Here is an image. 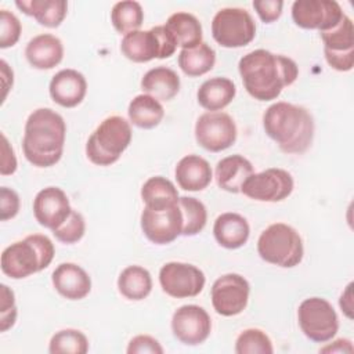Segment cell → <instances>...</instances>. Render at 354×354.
<instances>
[{
    "mask_svg": "<svg viewBox=\"0 0 354 354\" xmlns=\"http://www.w3.org/2000/svg\"><path fill=\"white\" fill-rule=\"evenodd\" d=\"M238 69L246 91L259 101L275 100L299 76V66L292 58L264 48L243 55Z\"/></svg>",
    "mask_w": 354,
    "mask_h": 354,
    "instance_id": "cell-1",
    "label": "cell"
},
{
    "mask_svg": "<svg viewBox=\"0 0 354 354\" xmlns=\"http://www.w3.org/2000/svg\"><path fill=\"white\" fill-rule=\"evenodd\" d=\"M65 136L66 124L59 113L50 108L33 111L25 123V158L36 167L54 166L62 156Z\"/></svg>",
    "mask_w": 354,
    "mask_h": 354,
    "instance_id": "cell-2",
    "label": "cell"
},
{
    "mask_svg": "<svg viewBox=\"0 0 354 354\" xmlns=\"http://www.w3.org/2000/svg\"><path fill=\"white\" fill-rule=\"evenodd\" d=\"M263 127L285 153L306 152L314 138L311 113L303 106L283 101L267 108L263 115Z\"/></svg>",
    "mask_w": 354,
    "mask_h": 354,
    "instance_id": "cell-3",
    "label": "cell"
},
{
    "mask_svg": "<svg viewBox=\"0 0 354 354\" xmlns=\"http://www.w3.org/2000/svg\"><path fill=\"white\" fill-rule=\"evenodd\" d=\"M51 239L41 234L28 235L25 239L7 246L0 257L3 274L12 279H22L50 266L54 259Z\"/></svg>",
    "mask_w": 354,
    "mask_h": 354,
    "instance_id": "cell-4",
    "label": "cell"
},
{
    "mask_svg": "<svg viewBox=\"0 0 354 354\" xmlns=\"http://www.w3.org/2000/svg\"><path fill=\"white\" fill-rule=\"evenodd\" d=\"M131 136V126L124 118L109 116L88 137L86 155L97 166L113 165L130 145Z\"/></svg>",
    "mask_w": 354,
    "mask_h": 354,
    "instance_id": "cell-5",
    "label": "cell"
},
{
    "mask_svg": "<svg viewBox=\"0 0 354 354\" xmlns=\"http://www.w3.org/2000/svg\"><path fill=\"white\" fill-rule=\"evenodd\" d=\"M257 253L270 264L292 268L301 263L304 248L301 236L293 227L285 223H275L260 234Z\"/></svg>",
    "mask_w": 354,
    "mask_h": 354,
    "instance_id": "cell-6",
    "label": "cell"
},
{
    "mask_svg": "<svg viewBox=\"0 0 354 354\" xmlns=\"http://www.w3.org/2000/svg\"><path fill=\"white\" fill-rule=\"evenodd\" d=\"M177 41L165 25L149 30H134L123 36L120 50L133 62H148L153 58H169L177 50Z\"/></svg>",
    "mask_w": 354,
    "mask_h": 354,
    "instance_id": "cell-7",
    "label": "cell"
},
{
    "mask_svg": "<svg viewBox=\"0 0 354 354\" xmlns=\"http://www.w3.org/2000/svg\"><path fill=\"white\" fill-rule=\"evenodd\" d=\"M212 36L221 47H243L254 39L256 24L245 8H221L213 17Z\"/></svg>",
    "mask_w": 354,
    "mask_h": 354,
    "instance_id": "cell-8",
    "label": "cell"
},
{
    "mask_svg": "<svg viewBox=\"0 0 354 354\" xmlns=\"http://www.w3.org/2000/svg\"><path fill=\"white\" fill-rule=\"evenodd\" d=\"M301 332L315 343L329 342L339 330V318L333 306L322 297L304 299L297 310Z\"/></svg>",
    "mask_w": 354,
    "mask_h": 354,
    "instance_id": "cell-9",
    "label": "cell"
},
{
    "mask_svg": "<svg viewBox=\"0 0 354 354\" xmlns=\"http://www.w3.org/2000/svg\"><path fill=\"white\" fill-rule=\"evenodd\" d=\"M293 177L289 171L278 167L253 173L242 185L241 192L259 202H281L293 191Z\"/></svg>",
    "mask_w": 354,
    "mask_h": 354,
    "instance_id": "cell-10",
    "label": "cell"
},
{
    "mask_svg": "<svg viewBox=\"0 0 354 354\" xmlns=\"http://www.w3.org/2000/svg\"><path fill=\"white\" fill-rule=\"evenodd\" d=\"M236 124L225 112H206L195 123L196 142L210 152H220L236 141Z\"/></svg>",
    "mask_w": 354,
    "mask_h": 354,
    "instance_id": "cell-11",
    "label": "cell"
},
{
    "mask_svg": "<svg viewBox=\"0 0 354 354\" xmlns=\"http://www.w3.org/2000/svg\"><path fill=\"white\" fill-rule=\"evenodd\" d=\"M319 33L326 62L339 72L351 71L354 66V26L351 18L344 14L335 28Z\"/></svg>",
    "mask_w": 354,
    "mask_h": 354,
    "instance_id": "cell-12",
    "label": "cell"
},
{
    "mask_svg": "<svg viewBox=\"0 0 354 354\" xmlns=\"http://www.w3.org/2000/svg\"><path fill=\"white\" fill-rule=\"evenodd\" d=\"M205 282L203 271L188 263L170 261L162 266L159 271V283L163 292L176 299L198 296Z\"/></svg>",
    "mask_w": 354,
    "mask_h": 354,
    "instance_id": "cell-13",
    "label": "cell"
},
{
    "mask_svg": "<svg viewBox=\"0 0 354 354\" xmlns=\"http://www.w3.org/2000/svg\"><path fill=\"white\" fill-rule=\"evenodd\" d=\"M249 282L239 274H225L218 277L212 286V304L217 314L234 317L241 314L249 300Z\"/></svg>",
    "mask_w": 354,
    "mask_h": 354,
    "instance_id": "cell-14",
    "label": "cell"
},
{
    "mask_svg": "<svg viewBox=\"0 0 354 354\" xmlns=\"http://www.w3.org/2000/svg\"><path fill=\"white\" fill-rule=\"evenodd\" d=\"M344 12L335 0H296L292 4V18L303 29L319 32L335 28Z\"/></svg>",
    "mask_w": 354,
    "mask_h": 354,
    "instance_id": "cell-15",
    "label": "cell"
},
{
    "mask_svg": "<svg viewBox=\"0 0 354 354\" xmlns=\"http://www.w3.org/2000/svg\"><path fill=\"white\" fill-rule=\"evenodd\" d=\"M141 228L144 235L156 245H166L177 239L183 232V213L176 203L166 209L144 207L141 213Z\"/></svg>",
    "mask_w": 354,
    "mask_h": 354,
    "instance_id": "cell-16",
    "label": "cell"
},
{
    "mask_svg": "<svg viewBox=\"0 0 354 354\" xmlns=\"http://www.w3.org/2000/svg\"><path fill=\"white\" fill-rule=\"evenodd\" d=\"M171 330L177 340L187 346L203 343L212 332V319L207 311L196 304L177 308L171 317Z\"/></svg>",
    "mask_w": 354,
    "mask_h": 354,
    "instance_id": "cell-17",
    "label": "cell"
},
{
    "mask_svg": "<svg viewBox=\"0 0 354 354\" xmlns=\"http://www.w3.org/2000/svg\"><path fill=\"white\" fill-rule=\"evenodd\" d=\"M72 207L66 194L58 187H47L37 192L33 199V214L36 221L48 228H58L71 214Z\"/></svg>",
    "mask_w": 354,
    "mask_h": 354,
    "instance_id": "cell-18",
    "label": "cell"
},
{
    "mask_svg": "<svg viewBox=\"0 0 354 354\" xmlns=\"http://www.w3.org/2000/svg\"><path fill=\"white\" fill-rule=\"evenodd\" d=\"M50 97L64 108L77 106L86 97V77L75 69H62L57 72L48 86Z\"/></svg>",
    "mask_w": 354,
    "mask_h": 354,
    "instance_id": "cell-19",
    "label": "cell"
},
{
    "mask_svg": "<svg viewBox=\"0 0 354 354\" xmlns=\"http://www.w3.org/2000/svg\"><path fill=\"white\" fill-rule=\"evenodd\" d=\"M55 290L68 300L84 299L91 290L88 274L75 263L59 264L51 275Z\"/></svg>",
    "mask_w": 354,
    "mask_h": 354,
    "instance_id": "cell-20",
    "label": "cell"
},
{
    "mask_svg": "<svg viewBox=\"0 0 354 354\" xmlns=\"http://www.w3.org/2000/svg\"><path fill=\"white\" fill-rule=\"evenodd\" d=\"M25 57L36 69H51L64 58L62 41L50 33L37 35L26 44Z\"/></svg>",
    "mask_w": 354,
    "mask_h": 354,
    "instance_id": "cell-21",
    "label": "cell"
},
{
    "mask_svg": "<svg viewBox=\"0 0 354 354\" xmlns=\"http://www.w3.org/2000/svg\"><path fill=\"white\" fill-rule=\"evenodd\" d=\"M174 174L180 188L192 192L205 189L213 178L209 162L198 155H187L181 158L176 166Z\"/></svg>",
    "mask_w": 354,
    "mask_h": 354,
    "instance_id": "cell-22",
    "label": "cell"
},
{
    "mask_svg": "<svg viewBox=\"0 0 354 354\" xmlns=\"http://www.w3.org/2000/svg\"><path fill=\"white\" fill-rule=\"evenodd\" d=\"M254 173L253 165L242 155L225 156L216 165L214 177L217 185L231 194H238L243 183Z\"/></svg>",
    "mask_w": 354,
    "mask_h": 354,
    "instance_id": "cell-23",
    "label": "cell"
},
{
    "mask_svg": "<svg viewBox=\"0 0 354 354\" xmlns=\"http://www.w3.org/2000/svg\"><path fill=\"white\" fill-rule=\"evenodd\" d=\"M213 234L220 246L225 249H238L248 242L250 227L243 216L227 212L216 218Z\"/></svg>",
    "mask_w": 354,
    "mask_h": 354,
    "instance_id": "cell-24",
    "label": "cell"
},
{
    "mask_svg": "<svg viewBox=\"0 0 354 354\" xmlns=\"http://www.w3.org/2000/svg\"><path fill=\"white\" fill-rule=\"evenodd\" d=\"M141 88L158 101H170L180 91V77L167 66H156L142 76Z\"/></svg>",
    "mask_w": 354,
    "mask_h": 354,
    "instance_id": "cell-25",
    "label": "cell"
},
{
    "mask_svg": "<svg viewBox=\"0 0 354 354\" xmlns=\"http://www.w3.org/2000/svg\"><path fill=\"white\" fill-rule=\"evenodd\" d=\"M235 94L236 87L232 80L228 77L216 76L201 84L196 93V98L202 108L210 112H217L230 105Z\"/></svg>",
    "mask_w": 354,
    "mask_h": 354,
    "instance_id": "cell-26",
    "label": "cell"
},
{
    "mask_svg": "<svg viewBox=\"0 0 354 354\" xmlns=\"http://www.w3.org/2000/svg\"><path fill=\"white\" fill-rule=\"evenodd\" d=\"M15 6L46 28L59 26L68 12L65 0H18Z\"/></svg>",
    "mask_w": 354,
    "mask_h": 354,
    "instance_id": "cell-27",
    "label": "cell"
},
{
    "mask_svg": "<svg viewBox=\"0 0 354 354\" xmlns=\"http://www.w3.org/2000/svg\"><path fill=\"white\" fill-rule=\"evenodd\" d=\"M165 26L174 36L177 46L183 50L194 48L202 43V25L199 19L185 11H178L167 18Z\"/></svg>",
    "mask_w": 354,
    "mask_h": 354,
    "instance_id": "cell-28",
    "label": "cell"
},
{
    "mask_svg": "<svg viewBox=\"0 0 354 354\" xmlns=\"http://www.w3.org/2000/svg\"><path fill=\"white\" fill-rule=\"evenodd\" d=\"M129 119L140 129H153L156 127L163 116L165 109L156 98L149 94H138L129 104Z\"/></svg>",
    "mask_w": 354,
    "mask_h": 354,
    "instance_id": "cell-29",
    "label": "cell"
},
{
    "mask_svg": "<svg viewBox=\"0 0 354 354\" xmlns=\"http://www.w3.org/2000/svg\"><path fill=\"white\" fill-rule=\"evenodd\" d=\"M141 198L145 207L156 210L173 206L178 203L180 199L174 184L162 176L151 177L144 183L141 188Z\"/></svg>",
    "mask_w": 354,
    "mask_h": 354,
    "instance_id": "cell-30",
    "label": "cell"
},
{
    "mask_svg": "<svg viewBox=\"0 0 354 354\" xmlns=\"http://www.w3.org/2000/svg\"><path fill=\"white\" fill-rule=\"evenodd\" d=\"M118 289L129 300H142L152 290V278L147 268L141 266L126 267L118 278Z\"/></svg>",
    "mask_w": 354,
    "mask_h": 354,
    "instance_id": "cell-31",
    "label": "cell"
},
{
    "mask_svg": "<svg viewBox=\"0 0 354 354\" xmlns=\"http://www.w3.org/2000/svg\"><path fill=\"white\" fill-rule=\"evenodd\" d=\"M216 64V51L206 43H201L194 48L181 50L178 54L180 69L191 77L202 76L213 69Z\"/></svg>",
    "mask_w": 354,
    "mask_h": 354,
    "instance_id": "cell-32",
    "label": "cell"
},
{
    "mask_svg": "<svg viewBox=\"0 0 354 354\" xmlns=\"http://www.w3.org/2000/svg\"><path fill=\"white\" fill-rule=\"evenodd\" d=\"M111 21L119 33H130L138 30L144 22V11L140 3L133 0L119 1L112 7Z\"/></svg>",
    "mask_w": 354,
    "mask_h": 354,
    "instance_id": "cell-33",
    "label": "cell"
},
{
    "mask_svg": "<svg viewBox=\"0 0 354 354\" xmlns=\"http://www.w3.org/2000/svg\"><path fill=\"white\" fill-rule=\"evenodd\" d=\"M178 205L183 213V232L184 236H194L199 234L207 221V212L205 205L192 196H181Z\"/></svg>",
    "mask_w": 354,
    "mask_h": 354,
    "instance_id": "cell-34",
    "label": "cell"
},
{
    "mask_svg": "<svg viewBox=\"0 0 354 354\" xmlns=\"http://www.w3.org/2000/svg\"><path fill=\"white\" fill-rule=\"evenodd\" d=\"M48 351L51 354H86L88 351V340L77 329H62L51 337Z\"/></svg>",
    "mask_w": 354,
    "mask_h": 354,
    "instance_id": "cell-35",
    "label": "cell"
},
{
    "mask_svg": "<svg viewBox=\"0 0 354 354\" xmlns=\"http://www.w3.org/2000/svg\"><path fill=\"white\" fill-rule=\"evenodd\" d=\"M236 354H272L274 347L271 339L257 328L245 329L235 342Z\"/></svg>",
    "mask_w": 354,
    "mask_h": 354,
    "instance_id": "cell-36",
    "label": "cell"
},
{
    "mask_svg": "<svg viewBox=\"0 0 354 354\" xmlns=\"http://www.w3.org/2000/svg\"><path fill=\"white\" fill-rule=\"evenodd\" d=\"M86 232V223H84V217L77 212L73 210L71 212L69 217L55 230H53V235L62 243L71 245V243H76L77 241H80L83 238Z\"/></svg>",
    "mask_w": 354,
    "mask_h": 354,
    "instance_id": "cell-37",
    "label": "cell"
},
{
    "mask_svg": "<svg viewBox=\"0 0 354 354\" xmlns=\"http://www.w3.org/2000/svg\"><path fill=\"white\" fill-rule=\"evenodd\" d=\"M21 22L10 11H0V47L8 48L12 47L21 36Z\"/></svg>",
    "mask_w": 354,
    "mask_h": 354,
    "instance_id": "cell-38",
    "label": "cell"
},
{
    "mask_svg": "<svg viewBox=\"0 0 354 354\" xmlns=\"http://www.w3.org/2000/svg\"><path fill=\"white\" fill-rule=\"evenodd\" d=\"M1 303H0V330L6 332L17 321V306L14 292L7 286L1 285Z\"/></svg>",
    "mask_w": 354,
    "mask_h": 354,
    "instance_id": "cell-39",
    "label": "cell"
},
{
    "mask_svg": "<svg viewBox=\"0 0 354 354\" xmlns=\"http://www.w3.org/2000/svg\"><path fill=\"white\" fill-rule=\"evenodd\" d=\"M19 196L18 194L8 188L1 187L0 188V220L7 221L12 217H15L19 212Z\"/></svg>",
    "mask_w": 354,
    "mask_h": 354,
    "instance_id": "cell-40",
    "label": "cell"
},
{
    "mask_svg": "<svg viewBox=\"0 0 354 354\" xmlns=\"http://www.w3.org/2000/svg\"><path fill=\"white\" fill-rule=\"evenodd\" d=\"M126 351L129 354H163V347L155 337L149 335H138L129 342Z\"/></svg>",
    "mask_w": 354,
    "mask_h": 354,
    "instance_id": "cell-41",
    "label": "cell"
},
{
    "mask_svg": "<svg viewBox=\"0 0 354 354\" xmlns=\"http://www.w3.org/2000/svg\"><path fill=\"white\" fill-rule=\"evenodd\" d=\"M253 7L263 22L271 24L281 17L283 1H281V0H256V1H253Z\"/></svg>",
    "mask_w": 354,
    "mask_h": 354,
    "instance_id": "cell-42",
    "label": "cell"
},
{
    "mask_svg": "<svg viewBox=\"0 0 354 354\" xmlns=\"http://www.w3.org/2000/svg\"><path fill=\"white\" fill-rule=\"evenodd\" d=\"M17 170V158L14 153L12 147L10 145L7 137L1 134V163H0V173L1 176H8L15 173Z\"/></svg>",
    "mask_w": 354,
    "mask_h": 354,
    "instance_id": "cell-43",
    "label": "cell"
},
{
    "mask_svg": "<svg viewBox=\"0 0 354 354\" xmlns=\"http://www.w3.org/2000/svg\"><path fill=\"white\" fill-rule=\"evenodd\" d=\"M339 304L342 311L346 314V317L353 319V282H350L344 289V292L342 293L339 299Z\"/></svg>",
    "mask_w": 354,
    "mask_h": 354,
    "instance_id": "cell-44",
    "label": "cell"
},
{
    "mask_svg": "<svg viewBox=\"0 0 354 354\" xmlns=\"http://www.w3.org/2000/svg\"><path fill=\"white\" fill-rule=\"evenodd\" d=\"M321 353H353V344L348 339H337L319 350Z\"/></svg>",
    "mask_w": 354,
    "mask_h": 354,
    "instance_id": "cell-45",
    "label": "cell"
},
{
    "mask_svg": "<svg viewBox=\"0 0 354 354\" xmlns=\"http://www.w3.org/2000/svg\"><path fill=\"white\" fill-rule=\"evenodd\" d=\"M0 65H1V80H3V88H4V93H3V101H4L8 90L11 88V86L7 83L8 77L11 79L14 75H12V69L8 68V65H7V62L4 59L0 61Z\"/></svg>",
    "mask_w": 354,
    "mask_h": 354,
    "instance_id": "cell-46",
    "label": "cell"
}]
</instances>
